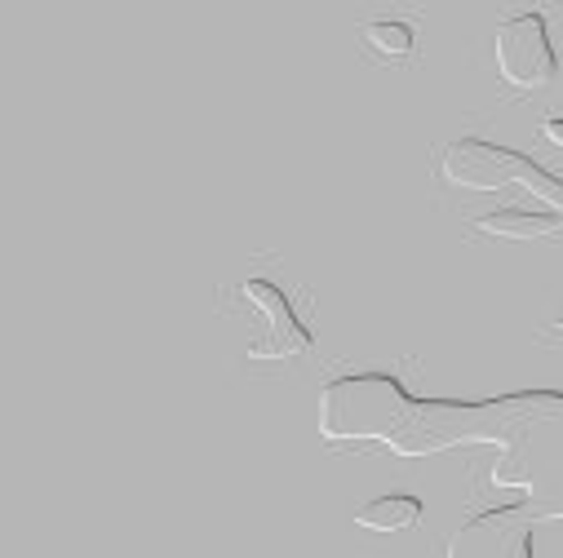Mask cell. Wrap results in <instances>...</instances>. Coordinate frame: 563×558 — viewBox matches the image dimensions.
Returning a JSON list of instances; mask_svg holds the SVG:
<instances>
[{
  "mask_svg": "<svg viewBox=\"0 0 563 558\" xmlns=\"http://www.w3.org/2000/svg\"><path fill=\"white\" fill-rule=\"evenodd\" d=\"M541 337H545V342H563V315H559V320H554V324H550Z\"/></svg>",
  "mask_w": 563,
  "mask_h": 558,
  "instance_id": "7",
  "label": "cell"
},
{
  "mask_svg": "<svg viewBox=\"0 0 563 558\" xmlns=\"http://www.w3.org/2000/svg\"><path fill=\"white\" fill-rule=\"evenodd\" d=\"M360 45L368 49L373 63L399 67V63H408L417 54V27L404 14H382V19L360 23Z\"/></svg>",
  "mask_w": 563,
  "mask_h": 558,
  "instance_id": "4",
  "label": "cell"
},
{
  "mask_svg": "<svg viewBox=\"0 0 563 558\" xmlns=\"http://www.w3.org/2000/svg\"><path fill=\"white\" fill-rule=\"evenodd\" d=\"M240 298L266 315V333L249 346V359H289V355L311 346V328L298 320V311L289 306L279 284H271V279H244Z\"/></svg>",
  "mask_w": 563,
  "mask_h": 558,
  "instance_id": "3",
  "label": "cell"
},
{
  "mask_svg": "<svg viewBox=\"0 0 563 558\" xmlns=\"http://www.w3.org/2000/svg\"><path fill=\"white\" fill-rule=\"evenodd\" d=\"M417 518H421V501H417V496H404V492L377 496V501H368V505L355 514V523L368 527V532H408Z\"/></svg>",
  "mask_w": 563,
  "mask_h": 558,
  "instance_id": "6",
  "label": "cell"
},
{
  "mask_svg": "<svg viewBox=\"0 0 563 558\" xmlns=\"http://www.w3.org/2000/svg\"><path fill=\"white\" fill-rule=\"evenodd\" d=\"M493 63H497V76L519 93L550 85L559 71V54H554L545 14L541 10L506 14L497 23V36H493Z\"/></svg>",
  "mask_w": 563,
  "mask_h": 558,
  "instance_id": "2",
  "label": "cell"
},
{
  "mask_svg": "<svg viewBox=\"0 0 563 558\" xmlns=\"http://www.w3.org/2000/svg\"><path fill=\"white\" fill-rule=\"evenodd\" d=\"M563 226V213H550V209H519V204H506L488 217L475 222V231H488V235H506V239H532V235H550Z\"/></svg>",
  "mask_w": 563,
  "mask_h": 558,
  "instance_id": "5",
  "label": "cell"
},
{
  "mask_svg": "<svg viewBox=\"0 0 563 558\" xmlns=\"http://www.w3.org/2000/svg\"><path fill=\"white\" fill-rule=\"evenodd\" d=\"M444 178L471 191H497L506 182H523L545 209L563 213V182L550 178L537 160L506 152V147H488V143H457L444 160Z\"/></svg>",
  "mask_w": 563,
  "mask_h": 558,
  "instance_id": "1",
  "label": "cell"
}]
</instances>
